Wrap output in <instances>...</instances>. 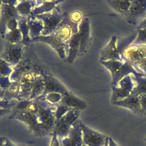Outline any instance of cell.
I'll list each match as a JSON object with an SVG mask.
<instances>
[{"label":"cell","mask_w":146,"mask_h":146,"mask_svg":"<svg viewBox=\"0 0 146 146\" xmlns=\"http://www.w3.org/2000/svg\"><path fill=\"white\" fill-rule=\"evenodd\" d=\"M90 23L88 18H84L79 23L78 34L80 35V51L78 56L84 54L90 43Z\"/></svg>","instance_id":"obj_11"},{"label":"cell","mask_w":146,"mask_h":146,"mask_svg":"<svg viewBox=\"0 0 146 146\" xmlns=\"http://www.w3.org/2000/svg\"><path fill=\"white\" fill-rule=\"evenodd\" d=\"M145 141H146V137H145Z\"/></svg>","instance_id":"obj_33"},{"label":"cell","mask_w":146,"mask_h":146,"mask_svg":"<svg viewBox=\"0 0 146 146\" xmlns=\"http://www.w3.org/2000/svg\"><path fill=\"white\" fill-rule=\"evenodd\" d=\"M11 113V110H8V109H2L0 108V118L6 115V113Z\"/></svg>","instance_id":"obj_27"},{"label":"cell","mask_w":146,"mask_h":146,"mask_svg":"<svg viewBox=\"0 0 146 146\" xmlns=\"http://www.w3.org/2000/svg\"><path fill=\"white\" fill-rule=\"evenodd\" d=\"M27 25L29 36L31 39L40 35V34L42 33L43 24L41 21L37 19H31L30 16H28Z\"/></svg>","instance_id":"obj_19"},{"label":"cell","mask_w":146,"mask_h":146,"mask_svg":"<svg viewBox=\"0 0 146 146\" xmlns=\"http://www.w3.org/2000/svg\"><path fill=\"white\" fill-rule=\"evenodd\" d=\"M136 70L139 72L143 74L144 76H146V58L144 59L140 62H139L136 67Z\"/></svg>","instance_id":"obj_23"},{"label":"cell","mask_w":146,"mask_h":146,"mask_svg":"<svg viewBox=\"0 0 146 146\" xmlns=\"http://www.w3.org/2000/svg\"><path fill=\"white\" fill-rule=\"evenodd\" d=\"M132 77L135 82V87L131 94L140 95L146 94V76L132 75Z\"/></svg>","instance_id":"obj_20"},{"label":"cell","mask_w":146,"mask_h":146,"mask_svg":"<svg viewBox=\"0 0 146 146\" xmlns=\"http://www.w3.org/2000/svg\"><path fill=\"white\" fill-rule=\"evenodd\" d=\"M108 5L124 18L128 13L131 6L132 1H107Z\"/></svg>","instance_id":"obj_16"},{"label":"cell","mask_w":146,"mask_h":146,"mask_svg":"<svg viewBox=\"0 0 146 146\" xmlns=\"http://www.w3.org/2000/svg\"><path fill=\"white\" fill-rule=\"evenodd\" d=\"M82 131L83 144L87 146H104L107 137L105 135L97 132L84 124L79 120Z\"/></svg>","instance_id":"obj_5"},{"label":"cell","mask_w":146,"mask_h":146,"mask_svg":"<svg viewBox=\"0 0 146 146\" xmlns=\"http://www.w3.org/2000/svg\"><path fill=\"white\" fill-rule=\"evenodd\" d=\"M108 136L107 137V139H106V140L105 144V145H104V146H108Z\"/></svg>","instance_id":"obj_30"},{"label":"cell","mask_w":146,"mask_h":146,"mask_svg":"<svg viewBox=\"0 0 146 146\" xmlns=\"http://www.w3.org/2000/svg\"><path fill=\"white\" fill-rule=\"evenodd\" d=\"M117 38L116 35L112 36L109 42L102 49L100 52V62L111 60H124L121 58L117 49Z\"/></svg>","instance_id":"obj_10"},{"label":"cell","mask_w":146,"mask_h":146,"mask_svg":"<svg viewBox=\"0 0 146 146\" xmlns=\"http://www.w3.org/2000/svg\"><path fill=\"white\" fill-rule=\"evenodd\" d=\"M80 35L78 32L73 34L70 39L65 42L66 52V60L72 63L77 56H78L80 51Z\"/></svg>","instance_id":"obj_14"},{"label":"cell","mask_w":146,"mask_h":146,"mask_svg":"<svg viewBox=\"0 0 146 146\" xmlns=\"http://www.w3.org/2000/svg\"><path fill=\"white\" fill-rule=\"evenodd\" d=\"M146 17V1H132L129 11L124 18L129 24H139Z\"/></svg>","instance_id":"obj_6"},{"label":"cell","mask_w":146,"mask_h":146,"mask_svg":"<svg viewBox=\"0 0 146 146\" xmlns=\"http://www.w3.org/2000/svg\"><path fill=\"white\" fill-rule=\"evenodd\" d=\"M21 31L17 29L13 30H11L6 34V39L8 40L10 43L15 44L21 42Z\"/></svg>","instance_id":"obj_22"},{"label":"cell","mask_w":146,"mask_h":146,"mask_svg":"<svg viewBox=\"0 0 146 146\" xmlns=\"http://www.w3.org/2000/svg\"><path fill=\"white\" fill-rule=\"evenodd\" d=\"M79 114L80 110L71 108L58 120L55 121L54 129L52 134L56 135L58 140L66 137L72 125L77 120Z\"/></svg>","instance_id":"obj_2"},{"label":"cell","mask_w":146,"mask_h":146,"mask_svg":"<svg viewBox=\"0 0 146 146\" xmlns=\"http://www.w3.org/2000/svg\"><path fill=\"white\" fill-rule=\"evenodd\" d=\"M59 103L78 110H84L87 106L86 103L84 100L78 98L71 92L62 95L61 99Z\"/></svg>","instance_id":"obj_15"},{"label":"cell","mask_w":146,"mask_h":146,"mask_svg":"<svg viewBox=\"0 0 146 146\" xmlns=\"http://www.w3.org/2000/svg\"><path fill=\"white\" fill-rule=\"evenodd\" d=\"M4 139H5V137L0 136V146H2Z\"/></svg>","instance_id":"obj_29"},{"label":"cell","mask_w":146,"mask_h":146,"mask_svg":"<svg viewBox=\"0 0 146 146\" xmlns=\"http://www.w3.org/2000/svg\"><path fill=\"white\" fill-rule=\"evenodd\" d=\"M32 42H42L50 44L58 54L61 58L65 59L66 58V52L65 43L62 42L53 35H38L32 39Z\"/></svg>","instance_id":"obj_12"},{"label":"cell","mask_w":146,"mask_h":146,"mask_svg":"<svg viewBox=\"0 0 146 146\" xmlns=\"http://www.w3.org/2000/svg\"><path fill=\"white\" fill-rule=\"evenodd\" d=\"M108 146H119L115 141L111 138L108 137Z\"/></svg>","instance_id":"obj_28"},{"label":"cell","mask_w":146,"mask_h":146,"mask_svg":"<svg viewBox=\"0 0 146 146\" xmlns=\"http://www.w3.org/2000/svg\"><path fill=\"white\" fill-rule=\"evenodd\" d=\"M134 87L135 82L132 75L123 78L115 86L112 87L111 99L112 103L123 100L131 95Z\"/></svg>","instance_id":"obj_4"},{"label":"cell","mask_w":146,"mask_h":146,"mask_svg":"<svg viewBox=\"0 0 146 146\" xmlns=\"http://www.w3.org/2000/svg\"><path fill=\"white\" fill-rule=\"evenodd\" d=\"M110 72L112 78L111 87L115 86L121 79L129 75L133 76L144 75L137 71L127 60H111L100 62Z\"/></svg>","instance_id":"obj_1"},{"label":"cell","mask_w":146,"mask_h":146,"mask_svg":"<svg viewBox=\"0 0 146 146\" xmlns=\"http://www.w3.org/2000/svg\"><path fill=\"white\" fill-rule=\"evenodd\" d=\"M137 36V33L128 37L119 38L117 40V47L122 59H125L124 56L125 51L133 43Z\"/></svg>","instance_id":"obj_18"},{"label":"cell","mask_w":146,"mask_h":146,"mask_svg":"<svg viewBox=\"0 0 146 146\" xmlns=\"http://www.w3.org/2000/svg\"><path fill=\"white\" fill-rule=\"evenodd\" d=\"M50 146H60L58 139L54 134H52V139L50 144Z\"/></svg>","instance_id":"obj_25"},{"label":"cell","mask_w":146,"mask_h":146,"mask_svg":"<svg viewBox=\"0 0 146 146\" xmlns=\"http://www.w3.org/2000/svg\"><path fill=\"white\" fill-rule=\"evenodd\" d=\"M114 106L127 108L137 115H143L139 95H131L126 98L113 103Z\"/></svg>","instance_id":"obj_13"},{"label":"cell","mask_w":146,"mask_h":146,"mask_svg":"<svg viewBox=\"0 0 146 146\" xmlns=\"http://www.w3.org/2000/svg\"><path fill=\"white\" fill-rule=\"evenodd\" d=\"M19 3L17 4L16 9L19 14L21 16H29L32 11V8L36 6V1H19Z\"/></svg>","instance_id":"obj_21"},{"label":"cell","mask_w":146,"mask_h":146,"mask_svg":"<svg viewBox=\"0 0 146 146\" xmlns=\"http://www.w3.org/2000/svg\"><path fill=\"white\" fill-rule=\"evenodd\" d=\"M20 146H27V145H23V144H21V145H20Z\"/></svg>","instance_id":"obj_31"},{"label":"cell","mask_w":146,"mask_h":146,"mask_svg":"<svg viewBox=\"0 0 146 146\" xmlns=\"http://www.w3.org/2000/svg\"><path fill=\"white\" fill-rule=\"evenodd\" d=\"M139 99L143 115H146V94L140 95Z\"/></svg>","instance_id":"obj_24"},{"label":"cell","mask_w":146,"mask_h":146,"mask_svg":"<svg viewBox=\"0 0 146 146\" xmlns=\"http://www.w3.org/2000/svg\"><path fill=\"white\" fill-rule=\"evenodd\" d=\"M2 146H20V145H17L15 143H13L9 139L5 137Z\"/></svg>","instance_id":"obj_26"},{"label":"cell","mask_w":146,"mask_h":146,"mask_svg":"<svg viewBox=\"0 0 146 146\" xmlns=\"http://www.w3.org/2000/svg\"><path fill=\"white\" fill-rule=\"evenodd\" d=\"M81 146H87V145H85V144H83Z\"/></svg>","instance_id":"obj_32"},{"label":"cell","mask_w":146,"mask_h":146,"mask_svg":"<svg viewBox=\"0 0 146 146\" xmlns=\"http://www.w3.org/2000/svg\"><path fill=\"white\" fill-rule=\"evenodd\" d=\"M23 45L21 43H10L1 55L0 58L6 62L11 66H16L21 60L23 55Z\"/></svg>","instance_id":"obj_7"},{"label":"cell","mask_w":146,"mask_h":146,"mask_svg":"<svg viewBox=\"0 0 146 146\" xmlns=\"http://www.w3.org/2000/svg\"><path fill=\"white\" fill-rule=\"evenodd\" d=\"M45 84L42 76L41 75L34 74V80L32 90L29 100L33 101L42 95L44 90Z\"/></svg>","instance_id":"obj_17"},{"label":"cell","mask_w":146,"mask_h":146,"mask_svg":"<svg viewBox=\"0 0 146 146\" xmlns=\"http://www.w3.org/2000/svg\"><path fill=\"white\" fill-rule=\"evenodd\" d=\"M124 56L136 70L139 62L146 58V45H131L125 51Z\"/></svg>","instance_id":"obj_9"},{"label":"cell","mask_w":146,"mask_h":146,"mask_svg":"<svg viewBox=\"0 0 146 146\" xmlns=\"http://www.w3.org/2000/svg\"><path fill=\"white\" fill-rule=\"evenodd\" d=\"M58 140L60 146H81L83 141L79 120L74 123L66 137Z\"/></svg>","instance_id":"obj_8"},{"label":"cell","mask_w":146,"mask_h":146,"mask_svg":"<svg viewBox=\"0 0 146 146\" xmlns=\"http://www.w3.org/2000/svg\"><path fill=\"white\" fill-rule=\"evenodd\" d=\"M64 14H62L58 7H56L52 11L36 15L34 19H37L42 22L43 30L42 35H49L56 29L57 26L62 21Z\"/></svg>","instance_id":"obj_3"}]
</instances>
